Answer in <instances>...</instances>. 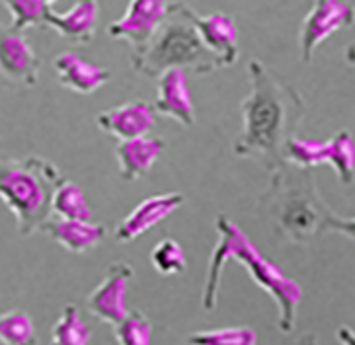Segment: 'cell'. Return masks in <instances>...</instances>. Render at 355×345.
Here are the masks:
<instances>
[{"instance_id":"obj_1","label":"cell","mask_w":355,"mask_h":345,"mask_svg":"<svg viewBox=\"0 0 355 345\" xmlns=\"http://www.w3.org/2000/svg\"><path fill=\"white\" fill-rule=\"evenodd\" d=\"M250 92L242 100V131L232 150L239 158L260 160L270 172L285 166V143L297 135L306 114L301 94L266 64L252 59L248 63Z\"/></svg>"},{"instance_id":"obj_2","label":"cell","mask_w":355,"mask_h":345,"mask_svg":"<svg viewBox=\"0 0 355 345\" xmlns=\"http://www.w3.org/2000/svg\"><path fill=\"white\" fill-rule=\"evenodd\" d=\"M217 232L219 242L211 254L207 263V273L201 291V306L203 310H215L219 304L220 277L223 269L230 260H236L244 265L252 281L260 287L261 291L270 294L277 306V328L282 334H291L297 324V310L303 303V289L301 285L287 277L285 273L261 256L258 246L242 232L229 217H217Z\"/></svg>"},{"instance_id":"obj_3","label":"cell","mask_w":355,"mask_h":345,"mask_svg":"<svg viewBox=\"0 0 355 345\" xmlns=\"http://www.w3.org/2000/svg\"><path fill=\"white\" fill-rule=\"evenodd\" d=\"M63 179L61 170L43 157L0 154V201L14 215L20 236L40 232L51 219L53 193Z\"/></svg>"},{"instance_id":"obj_4","label":"cell","mask_w":355,"mask_h":345,"mask_svg":"<svg viewBox=\"0 0 355 345\" xmlns=\"http://www.w3.org/2000/svg\"><path fill=\"white\" fill-rule=\"evenodd\" d=\"M186 0H170L168 16L143 51L131 53L133 71L155 78L170 69L209 74L217 71V61L199 37L196 26L186 14Z\"/></svg>"},{"instance_id":"obj_5","label":"cell","mask_w":355,"mask_h":345,"mask_svg":"<svg viewBox=\"0 0 355 345\" xmlns=\"http://www.w3.org/2000/svg\"><path fill=\"white\" fill-rule=\"evenodd\" d=\"M270 193L277 230L289 242L306 244L322 232H330L336 213L320 197L311 170H301L299 178H291L285 166L273 172Z\"/></svg>"},{"instance_id":"obj_6","label":"cell","mask_w":355,"mask_h":345,"mask_svg":"<svg viewBox=\"0 0 355 345\" xmlns=\"http://www.w3.org/2000/svg\"><path fill=\"white\" fill-rule=\"evenodd\" d=\"M355 24V6L342 0H314L313 8L304 16L299 32L301 61L313 63L314 51L330 35Z\"/></svg>"},{"instance_id":"obj_7","label":"cell","mask_w":355,"mask_h":345,"mask_svg":"<svg viewBox=\"0 0 355 345\" xmlns=\"http://www.w3.org/2000/svg\"><path fill=\"white\" fill-rule=\"evenodd\" d=\"M168 16V0H129L125 14L107 26L112 39L131 45L133 53L145 49Z\"/></svg>"},{"instance_id":"obj_8","label":"cell","mask_w":355,"mask_h":345,"mask_svg":"<svg viewBox=\"0 0 355 345\" xmlns=\"http://www.w3.org/2000/svg\"><path fill=\"white\" fill-rule=\"evenodd\" d=\"M135 277V269L131 263L114 262L110 263L104 279L88 294V310L92 316L100 318L105 324L115 326L125 318L127 310V291L129 283Z\"/></svg>"},{"instance_id":"obj_9","label":"cell","mask_w":355,"mask_h":345,"mask_svg":"<svg viewBox=\"0 0 355 345\" xmlns=\"http://www.w3.org/2000/svg\"><path fill=\"white\" fill-rule=\"evenodd\" d=\"M186 14L196 26L201 42L205 49L215 57L217 69L223 67H232L241 57V47H239V26L232 16L213 12L207 16H201L193 10L189 4H186Z\"/></svg>"},{"instance_id":"obj_10","label":"cell","mask_w":355,"mask_h":345,"mask_svg":"<svg viewBox=\"0 0 355 345\" xmlns=\"http://www.w3.org/2000/svg\"><path fill=\"white\" fill-rule=\"evenodd\" d=\"M0 73L10 82L35 86L40 82V57L20 32L0 26Z\"/></svg>"},{"instance_id":"obj_11","label":"cell","mask_w":355,"mask_h":345,"mask_svg":"<svg viewBox=\"0 0 355 345\" xmlns=\"http://www.w3.org/2000/svg\"><path fill=\"white\" fill-rule=\"evenodd\" d=\"M184 203L182 193H158L150 197L143 199L135 209L127 215L115 229V240L117 242H133L139 236H143L146 230L157 227L158 222L168 219L174 211H178Z\"/></svg>"},{"instance_id":"obj_12","label":"cell","mask_w":355,"mask_h":345,"mask_svg":"<svg viewBox=\"0 0 355 345\" xmlns=\"http://www.w3.org/2000/svg\"><path fill=\"white\" fill-rule=\"evenodd\" d=\"M157 100L155 112L162 117L176 121L182 127H191L196 123V107L189 92L188 74L180 69H170L157 78Z\"/></svg>"},{"instance_id":"obj_13","label":"cell","mask_w":355,"mask_h":345,"mask_svg":"<svg viewBox=\"0 0 355 345\" xmlns=\"http://www.w3.org/2000/svg\"><path fill=\"white\" fill-rule=\"evenodd\" d=\"M155 121H157L155 107L143 100H133L112 109H105L96 117V125L119 141L146 136L155 127Z\"/></svg>"},{"instance_id":"obj_14","label":"cell","mask_w":355,"mask_h":345,"mask_svg":"<svg viewBox=\"0 0 355 345\" xmlns=\"http://www.w3.org/2000/svg\"><path fill=\"white\" fill-rule=\"evenodd\" d=\"M100 6L98 0H76L67 12L47 8L43 26L51 28L61 37L73 43H90L98 28Z\"/></svg>"},{"instance_id":"obj_15","label":"cell","mask_w":355,"mask_h":345,"mask_svg":"<svg viewBox=\"0 0 355 345\" xmlns=\"http://www.w3.org/2000/svg\"><path fill=\"white\" fill-rule=\"evenodd\" d=\"M53 69L57 74V80L63 88L83 96L96 92L112 76V73L105 67L90 63L73 51L59 53L53 59Z\"/></svg>"},{"instance_id":"obj_16","label":"cell","mask_w":355,"mask_h":345,"mask_svg":"<svg viewBox=\"0 0 355 345\" xmlns=\"http://www.w3.org/2000/svg\"><path fill=\"white\" fill-rule=\"evenodd\" d=\"M43 234L71 254H86L100 246L105 238V227L92 220H64L55 217L42 227Z\"/></svg>"},{"instance_id":"obj_17","label":"cell","mask_w":355,"mask_h":345,"mask_svg":"<svg viewBox=\"0 0 355 345\" xmlns=\"http://www.w3.org/2000/svg\"><path fill=\"white\" fill-rule=\"evenodd\" d=\"M164 141L158 136H139L131 141H119L115 147V158L119 176L125 182H137L150 172L155 162L164 150Z\"/></svg>"},{"instance_id":"obj_18","label":"cell","mask_w":355,"mask_h":345,"mask_svg":"<svg viewBox=\"0 0 355 345\" xmlns=\"http://www.w3.org/2000/svg\"><path fill=\"white\" fill-rule=\"evenodd\" d=\"M51 211L55 217L64 220H92V211L83 188L69 179H63L55 189Z\"/></svg>"},{"instance_id":"obj_19","label":"cell","mask_w":355,"mask_h":345,"mask_svg":"<svg viewBox=\"0 0 355 345\" xmlns=\"http://www.w3.org/2000/svg\"><path fill=\"white\" fill-rule=\"evenodd\" d=\"M92 332L83 320L78 306L67 304L51 330L49 345H88Z\"/></svg>"},{"instance_id":"obj_20","label":"cell","mask_w":355,"mask_h":345,"mask_svg":"<svg viewBox=\"0 0 355 345\" xmlns=\"http://www.w3.org/2000/svg\"><path fill=\"white\" fill-rule=\"evenodd\" d=\"M0 344L37 345V332L32 316L21 310L0 314Z\"/></svg>"},{"instance_id":"obj_21","label":"cell","mask_w":355,"mask_h":345,"mask_svg":"<svg viewBox=\"0 0 355 345\" xmlns=\"http://www.w3.org/2000/svg\"><path fill=\"white\" fill-rule=\"evenodd\" d=\"M332 158L330 166L334 168L336 174L344 186H352L355 182V143L349 131H338L332 139Z\"/></svg>"},{"instance_id":"obj_22","label":"cell","mask_w":355,"mask_h":345,"mask_svg":"<svg viewBox=\"0 0 355 345\" xmlns=\"http://www.w3.org/2000/svg\"><path fill=\"white\" fill-rule=\"evenodd\" d=\"M189 345H256L258 334L250 326H232V328H217L203 330L188 337Z\"/></svg>"},{"instance_id":"obj_23","label":"cell","mask_w":355,"mask_h":345,"mask_svg":"<svg viewBox=\"0 0 355 345\" xmlns=\"http://www.w3.org/2000/svg\"><path fill=\"white\" fill-rule=\"evenodd\" d=\"M10 14V30L24 32L28 28L43 26L45 12L49 6H45L43 0H0Z\"/></svg>"},{"instance_id":"obj_24","label":"cell","mask_w":355,"mask_h":345,"mask_svg":"<svg viewBox=\"0 0 355 345\" xmlns=\"http://www.w3.org/2000/svg\"><path fill=\"white\" fill-rule=\"evenodd\" d=\"M153 326L145 314L133 310L114 326V337L117 345H150Z\"/></svg>"},{"instance_id":"obj_25","label":"cell","mask_w":355,"mask_h":345,"mask_svg":"<svg viewBox=\"0 0 355 345\" xmlns=\"http://www.w3.org/2000/svg\"><path fill=\"white\" fill-rule=\"evenodd\" d=\"M150 263L160 275H178L186 272V254L174 238L160 240L150 251Z\"/></svg>"},{"instance_id":"obj_26","label":"cell","mask_w":355,"mask_h":345,"mask_svg":"<svg viewBox=\"0 0 355 345\" xmlns=\"http://www.w3.org/2000/svg\"><path fill=\"white\" fill-rule=\"evenodd\" d=\"M330 232H338V234H344L347 238L355 240V217L354 219H345V217H340L336 213L334 220H332V227H330Z\"/></svg>"},{"instance_id":"obj_27","label":"cell","mask_w":355,"mask_h":345,"mask_svg":"<svg viewBox=\"0 0 355 345\" xmlns=\"http://www.w3.org/2000/svg\"><path fill=\"white\" fill-rule=\"evenodd\" d=\"M336 337L342 345H355V330L349 326H340L336 332Z\"/></svg>"},{"instance_id":"obj_28","label":"cell","mask_w":355,"mask_h":345,"mask_svg":"<svg viewBox=\"0 0 355 345\" xmlns=\"http://www.w3.org/2000/svg\"><path fill=\"white\" fill-rule=\"evenodd\" d=\"M301 345H320V344H318V337H316V335L306 334L303 339H301Z\"/></svg>"},{"instance_id":"obj_29","label":"cell","mask_w":355,"mask_h":345,"mask_svg":"<svg viewBox=\"0 0 355 345\" xmlns=\"http://www.w3.org/2000/svg\"><path fill=\"white\" fill-rule=\"evenodd\" d=\"M345 61L349 64H355V43L347 47V51H345Z\"/></svg>"},{"instance_id":"obj_30","label":"cell","mask_w":355,"mask_h":345,"mask_svg":"<svg viewBox=\"0 0 355 345\" xmlns=\"http://www.w3.org/2000/svg\"><path fill=\"white\" fill-rule=\"evenodd\" d=\"M45 2V6H49V8H53V4H57L59 0H43Z\"/></svg>"}]
</instances>
